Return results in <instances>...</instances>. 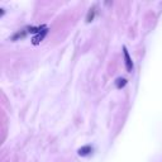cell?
<instances>
[{
    "instance_id": "cell-6",
    "label": "cell",
    "mask_w": 162,
    "mask_h": 162,
    "mask_svg": "<svg viewBox=\"0 0 162 162\" xmlns=\"http://www.w3.org/2000/svg\"><path fill=\"white\" fill-rule=\"evenodd\" d=\"M94 14H95L94 9H90V12H89V14H88V18H86V22H88V23H90V22L93 20V18H94Z\"/></svg>"
},
{
    "instance_id": "cell-2",
    "label": "cell",
    "mask_w": 162,
    "mask_h": 162,
    "mask_svg": "<svg viewBox=\"0 0 162 162\" xmlns=\"http://www.w3.org/2000/svg\"><path fill=\"white\" fill-rule=\"evenodd\" d=\"M93 152V147L89 146V144H86V146H82L77 149V155L81 156V157H86V156H89L90 153Z\"/></svg>"
},
{
    "instance_id": "cell-7",
    "label": "cell",
    "mask_w": 162,
    "mask_h": 162,
    "mask_svg": "<svg viewBox=\"0 0 162 162\" xmlns=\"http://www.w3.org/2000/svg\"><path fill=\"white\" fill-rule=\"evenodd\" d=\"M4 15V9H0V17Z\"/></svg>"
},
{
    "instance_id": "cell-1",
    "label": "cell",
    "mask_w": 162,
    "mask_h": 162,
    "mask_svg": "<svg viewBox=\"0 0 162 162\" xmlns=\"http://www.w3.org/2000/svg\"><path fill=\"white\" fill-rule=\"evenodd\" d=\"M123 55H124V60H125V69H127V71L132 72L133 71V62H132V58H131V56H129V52H128L125 46L123 47Z\"/></svg>"
},
{
    "instance_id": "cell-4",
    "label": "cell",
    "mask_w": 162,
    "mask_h": 162,
    "mask_svg": "<svg viewBox=\"0 0 162 162\" xmlns=\"http://www.w3.org/2000/svg\"><path fill=\"white\" fill-rule=\"evenodd\" d=\"M127 79H124V77H119V79H117V81H115V86H117V89H122V88H124V86L127 85Z\"/></svg>"
},
{
    "instance_id": "cell-5",
    "label": "cell",
    "mask_w": 162,
    "mask_h": 162,
    "mask_svg": "<svg viewBox=\"0 0 162 162\" xmlns=\"http://www.w3.org/2000/svg\"><path fill=\"white\" fill-rule=\"evenodd\" d=\"M26 37V32L24 30H22V32H18V33H15L14 36H13V41H17L18 38H24Z\"/></svg>"
},
{
    "instance_id": "cell-3",
    "label": "cell",
    "mask_w": 162,
    "mask_h": 162,
    "mask_svg": "<svg viewBox=\"0 0 162 162\" xmlns=\"http://www.w3.org/2000/svg\"><path fill=\"white\" fill-rule=\"evenodd\" d=\"M48 33V29L47 28H45V29H43L42 32H41V33H38L33 39H32V41H33V45H38V43L43 39V38H45V36Z\"/></svg>"
}]
</instances>
